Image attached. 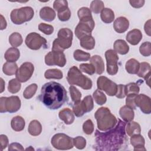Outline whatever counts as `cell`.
Segmentation results:
<instances>
[{
	"label": "cell",
	"instance_id": "1",
	"mask_svg": "<svg viewBox=\"0 0 151 151\" xmlns=\"http://www.w3.org/2000/svg\"><path fill=\"white\" fill-rule=\"evenodd\" d=\"M126 123L120 119L112 129L100 132L96 131V146L99 150H117L122 147L127 141L125 132Z\"/></svg>",
	"mask_w": 151,
	"mask_h": 151
},
{
	"label": "cell",
	"instance_id": "2",
	"mask_svg": "<svg viewBox=\"0 0 151 151\" xmlns=\"http://www.w3.org/2000/svg\"><path fill=\"white\" fill-rule=\"evenodd\" d=\"M38 98L44 105L51 110L58 109L68 101L67 93L64 87L55 81L44 84Z\"/></svg>",
	"mask_w": 151,
	"mask_h": 151
},
{
	"label": "cell",
	"instance_id": "3",
	"mask_svg": "<svg viewBox=\"0 0 151 151\" xmlns=\"http://www.w3.org/2000/svg\"><path fill=\"white\" fill-rule=\"evenodd\" d=\"M94 117L97 120L98 129L103 132L112 129L117 123L116 117L105 107L99 108L94 113Z\"/></svg>",
	"mask_w": 151,
	"mask_h": 151
},
{
	"label": "cell",
	"instance_id": "4",
	"mask_svg": "<svg viewBox=\"0 0 151 151\" xmlns=\"http://www.w3.org/2000/svg\"><path fill=\"white\" fill-rule=\"evenodd\" d=\"M67 80L70 85L78 86L84 90H89L92 87L91 80L83 74L76 66H73L69 69Z\"/></svg>",
	"mask_w": 151,
	"mask_h": 151
},
{
	"label": "cell",
	"instance_id": "5",
	"mask_svg": "<svg viewBox=\"0 0 151 151\" xmlns=\"http://www.w3.org/2000/svg\"><path fill=\"white\" fill-rule=\"evenodd\" d=\"M73 34L71 29L67 28L60 29L57 34V38L52 43V51L63 52L69 48L72 45Z\"/></svg>",
	"mask_w": 151,
	"mask_h": 151
},
{
	"label": "cell",
	"instance_id": "6",
	"mask_svg": "<svg viewBox=\"0 0 151 151\" xmlns=\"http://www.w3.org/2000/svg\"><path fill=\"white\" fill-rule=\"evenodd\" d=\"M34 15V11L31 6H24L13 9L10 14L11 21L16 25H21L31 21Z\"/></svg>",
	"mask_w": 151,
	"mask_h": 151
},
{
	"label": "cell",
	"instance_id": "7",
	"mask_svg": "<svg viewBox=\"0 0 151 151\" xmlns=\"http://www.w3.org/2000/svg\"><path fill=\"white\" fill-rule=\"evenodd\" d=\"M21 104L20 99L17 96H12L8 97H1L0 98V112L15 113L19 110Z\"/></svg>",
	"mask_w": 151,
	"mask_h": 151
},
{
	"label": "cell",
	"instance_id": "8",
	"mask_svg": "<svg viewBox=\"0 0 151 151\" xmlns=\"http://www.w3.org/2000/svg\"><path fill=\"white\" fill-rule=\"evenodd\" d=\"M52 146L58 150H69L73 147V139L64 133H57L51 140Z\"/></svg>",
	"mask_w": 151,
	"mask_h": 151
},
{
	"label": "cell",
	"instance_id": "9",
	"mask_svg": "<svg viewBox=\"0 0 151 151\" xmlns=\"http://www.w3.org/2000/svg\"><path fill=\"white\" fill-rule=\"evenodd\" d=\"M95 26V22L92 18L80 19L75 28V35L80 40L87 35H91Z\"/></svg>",
	"mask_w": 151,
	"mask_h": 151
},
{
	"label": "cell",
	"instance_id": "10",
	"mask_svg": "<svg viewBox=\"0 0 151 151\" xmlns=\"http://www.w3.org/2000/svg\"><path fill=\"white\" fill-rule=\"evenodd\" d=\"M25 43L30 49L37 50L42 47H47V40L37 32H31L25 38Z\"/></svg>",
	"mask_w": 151,
	"mask_h": 151
},
{
	"label": "cell",
	"instance_id": "11",
	"mask_svg": "<svg viewBox=\"0 0 151 151\" xmlns=\"http://www.w3.org/2000/svg\"><path fill=\"white\" fill-rule=\"evenodd\" d=\"M97 86L99 90H103L109 96H114L117 92V85L104 76H100L97 80Z\"/></svg>",
	"mask_w": 151,
	"mask_h": 151
},
{
	"label": "cell",
	"instance_id": "12",
	"mask_svg": "<svg viewBox=\"0 0 151 151\" xmlns=\"http://www.w3.org/2000/svg\"><path fill=\"white\" fill-rule=\"evenodd\" d=\"M105 58L107 62V72L109 75L114 76L118 71L117 54L113 50H108L105 52Z\"/></svg>",
	"mask_w": 151,
	"mask_h": 151
},
{
	"label": "cell",
	"instance_id": "13",
	"mask_svg": "<svg viewBox=\"0 0 151 151\" xmlns=\"http://www.w3.org/2000/svg\"><path fill=\"white\" fill-rule=\"evenodd\" d=\"M66 62V58L63 52L50 51L45 56V63L49 66L57 65L63 67Z\"/></svg>",
	"mask_w": 151,
	"mask_h": 151
},
{
	"label": "cell",
	"instance_id": "14",
	"mask_svg": "<svg viewBox=\"0 0 151 151\" xmlns=\"http://www.w3.org/2000/svg\"><path fill=\"white\" fill-rule=\"evenodd\" d=\"M34 66L30 62H25L21 65L16 73V78L21 83L27 81L32 76Z\"/></svg>",
	"mask_w": 151,
	"mask_h": 151
},
{
	"label": "cell",
	"instance_id": "15",
	"mask_svg": "<svg viewBox=\"0 0 151 151\" xmlns=\"http://www.w3.org/2000/svg\"><path fill=\"white\" fill-rule=\"evenodd\" d=\"M134 102L136 106L139 107L143 113L149 114L151 113V102L149 96L144 94H137Z\"/></svg>",
	"mask_w": 151,
	"mask_h": 151
},
{
	"label": "cell",
	"instance_id": "16",
	"mask_svg": "<svg viewBox=\"0 0 151 151\" xmlns=\"http://www.w3.org/2000/svg\"><path fill=\"white\" fill-rule=\"evenodd\" d=\"M150 65L146 62H142L140 63L139 68L137 75L139 77L143 78L147 83V84L150 87Z\"/></svg>",
	"mask_w": 151,
	"mask_h": 151
},
{
	"label": "cell",
	"instance_id": "17",
	"mask_svg": "<svg viewBox=\"0 0 151 151\" xmlns=\"http://www.w3.org/2000/svg\"><path fill=\"white\" fill-rule=\"evenodd\" d=\"M129 27V20L124 17H118L113 22V28L116 32L121 34L126 32Z\"/></svg>",
	"mask_w": 151,
	"mask_h": 151
},
{
	"label": "cell",
	"instance_id": "18",
	"mask_svg": "<svg viewBox=\"0 0 151 151\" xmlns=\"http://www.w3.org/2000/svg\"><path fill=\"white\" fill-rule=\"evenodd\" d=\"M130 143L134 147V151H146V149L145 147V140L143 136L140 134H136L132 135L130 137Z\"/></svg>",
	"mask_w": 151,
	"mask_h": 151
},
{
	"label": "cell",
	"instance_id": "19",
	"mask_svg": "<svg viewBox=\"0 0 151 151\" xmlns=\"http://www.w3.org/2000/svg\"><path fill=\"white\" fill-rule=\"evenodd\" d=\"M142 33L138 29H133L127 32L126 40L132 45H136L139 43L142 39Z\"/></svg>",
	"mask_w": 151,
	"mask_h": 151
},
{
	"label": "cell",
	"instance_id": "20",
	"mask_svg": "<svg viewBox=\"0 0 151 151\" xmlns=\"http://www.w3.org/2000/svg\"><path fill=\"white\" fill-rule=\"evenodd\" d=\"M58 116L66 124H72L75 119L73 112L69 108H65L60 110L58 113Z\"/></svg>",
	"mask_w": 151,
	"mask_h": 151
},
{
	"label": "cell",
	"instance_id": "21",
	"mask_svg": "<svg viewBox=\"0 0 151 151\" xmlns=\"http://www.w3.org/2000/svg\"><path fill=\"white\" fill-rule=\"evenodd\" d=\"M40 17L42 19L45 21L51 22L55 19L56 14L54 9L51 7L44 6L40 11Z\"/></svg>",
	"mask_w": 151,
	"mask_h": 151
},
{
	"label": "cell",
	"instance_id": "22",
	"mask_svg": "<svg viewBox=\"0 0 151 151\" xmlns=\"http://www.w3.org/2000/svg\"><path fill=\"white\" fill-rule=\"evenodd\" d=\"M90 63L92 64L97 74H101L104 71V64L103 58L98 55H94L90 58Z\"/></svg>",
	"mask_w": 151,
	"mask_h": 151
},
{
	"label": "cell",
	"instance_id": "23",
	"mask_svg": "<svg viewBox=\"0 0 151 151\" xmlns=\"http://www.w3.org/2000/svg\"><path fill=\"white\" fill-rule=\"evenodd\" d=\"M114 51L121 55H125L129 51V47L127 42L123 40H117L113 44Z\"/></svg>",
	"mask_w": 151,
	"mask_h": 151
},
{
	"label": "cell",
	"instance_id": "24",
	"mask_svg": "<svg viewBox=\"0 0 151 151\" xmlns=\"http://www.w3.org/2000/svg\"><path fill=\"white\" fill-rule=\"evenodd\" d=\"M119 114L121 118L126 122H129L133 120L134 113L132 109L125 105L122 107L119 110Z\"/></svg>",
	"mask_w": 151,
	"mask_h": 151
},
{
	"label": "cell",
	"instance_id": "25",
	"mask_svg": "<svg viewBox=\"0 0 151 151\" xmlns=\"http://www.w3.org/2000/svg\"><path fill=\"white\" fill-rule=\"evenodd\" d=\"M20 57V52L16 47H11L8 48L5 54L4 58L7 62H15Z\"/></svg>",
	"mask_w": 151,
	"mask_h": 151
},
{
	"label": "cell",
	"instance_id": "26",
	"mask_svg": "<svg viewBox=\"0 0 151 151\" xmlns=\"http://www.w3.org/2000/svg\"><path fill=\"white\" fill-rule=\"evenodd\" d=\"M12 129L15 132H21L24 130L25 126V122L23 117L20 116L14 117L11 121Z\"/></svg>",
	"mask_w": 151,
	"mask_h": 151
},
{
	"label": "cell",
	"instance_id": "27",
	"mask_svg": "<svg viewBox=\"0 0 151 151\" xmlns=\"http://www.w3.org/2000/svg\"><path fill=\"white\" fill-rule=\"evenodd\" d=\"M28 131L31 136H37L40 135L42 132V126L39 121L33 120L28 125Z\"/></svg>",
	"mask_w": 151,
	"mask_h": 151
},
{
	"label": "cell",
	"instance_id": "28",
	"mask_svg": "<svg viewBox=\"0 0 151 151\" xmlns=\"http://www.w3.org/2000/svg\"><path fill=\"white\" fill-rule=\"evenodd\" d=\"M140 66L139 62L134 58L129 59L125 64L127 72L131 74H137Z\"/></svg>",
	"mask_w": 151,
	"mask_h": 151
},
{
	"label": "cell",
	"instance_id": "29",
	"mask_svg": "<svg viewBox=\"0 0 151 151\" xmlns=\"http://www.w3.org/2000/svg\"><path fill=\"white\" fill-rule=\"evenodd\" d=\"M80 44L81 47L86 50H93L95 46V40L91 35H87L80 40Z\"/></svg>",
	"mask_w": 151,
	"mask_h": 151
},
{
	"label": "cell",
	"instance_id": "30",
	"mask_svg": "<svg viewBox=\"0 0 151 151\" xmlns=\"http://www.w3.org/2000/svg\"><path fill=\"white\" fill-rule=\"evenodd\" d=\"M125 129L127 134L129 136H132V135L136 134H140L141 132V127L140 124L135 122H133V120L128 122Z\"/></svg>",
	"mask_w": 151,
	"mask_h": 151
},
{
	"label": "cell",
	"instance_id": "31",
	"mask_svg": "<svg viewBox=\"0 0 151 151\" xmlns=\"http://www.w3.org/2000/svg\"><path fill=\"white\" fill-rule=\"evenodd\" d=\"M100 18L103 22L110 24L114 19V12L110 8H104L101 12Z\"/></svg>",
	"mask_w": 151,
	"mask_h": 151
},
{
	"label": "cell",
	"instance_id": "32",
	"mask_svg": "<svg viewBox=\"0 0 151 151\" xmlns=\"http://www.w3.org/2000/svg\"><path fill=\"white\" fill-rule=\"evenodd\" d=\"M18 65L15 62H6L2 67L3 73L6 76H12L16 74L18 71Z\"/></svg>",
	"mask_w": 151,
	"mask_h": 151
},
{
	"label": "cell",
	"instance_id": "33",
	"mask_svg": "<svg viewBox=\"0 0 151 151\" xmlns=\"http://www.w3.org/2000/svg\"><path fill=\"white\" fill-rule=\"evenodd\" d=\"M44 77L47 79H61L63 77V72L57 68L48 69L44 73Z\"/></svg>",
	"mask_w": 151,
	"mask_h": 151
},
{
	"label": "cell",
	"instance_id": "34",
	"mask_svg": "<svg viewBox=\"0 0 151 151\" xmlns=\"http://www.w3.org/2000/svg\"><path fill=\"white\" fill-rule=\"evenodd\" d=\"M23 42L21 35L18 32H13L9 37V42L13 47L20 46Z\"/></svg>",
	"mask_w": 151,
	"mask_h": 151
},
{
	"label": "cell",
	"instance_id": "35",
	"mask_svg": "<svg viewBox=\"0 0 151 151\" xmlns=\"http://www.w3.org/2000/svg\"><path fill=\"white\" fill-rule=\"evenodd\" d=\"M74 58L77 61H87L91 58L90 53L84 52L81 50H76L73 54Z\"/></svg>",
	"mask_w": 151,
	"mask_h": 151
},
{
	"label": "cell",
	"instance_id": "36",
	"mask_svg": "<svg viewBox=\"0 0 151 151\" xmlns=\"http://www.w3.org/2000/svg\"><path fill=\"white\" fill-rule=\"evenodd\" d=\"M17 78H12L8 82V90L12 94L18 93L21 87V84Z\"/></svg>",
	"mask_w": 151,
	"mask_h": 151
},
{
	"label": "cell",
	"instance_id": "37",
	"mask_svg": "<svg viewBox=\"0 0 151 151\" xmlns=\"http://www.w3.org/2000/svg\"><path fill=\"white\" fill-rule=\"evenodd\" d=\"M38 86L35 83L31 84L25 88L23 92V96L26 99H30L35 94Z\"/></svg>",
	"mask_w": 151,
	"mask_h": 151
},
{
	"label": "cell",
	"instance_id": "38",
	"mask_svg": "<svg viewBox=\"0 0 151 151\" xmlns=\"http://www.w3.org/2000/svg\"><path fill=\"white\" fill-rule=\"evenodd\" d=\"M93 97L95 102L98 105H103L105 104L107 101V97L106 95L99 89L94 91L93 94Z\"/></svg>",
	"mask_w": 151,
	"mask_h": 151
},
{
	"label": "cell",
	"instance_id": "39",
	"mask_svg": "<svg viewBox=\"0 0 151 151\" xmlns=\"http://www.w3.org/2000/svg\"><path fill=\"white\" fill-rule=\"evenodd\" d=\"M104 8V4L102 1L94 0L91 2L90 11L94 14H99Z\"/></svg>",
	"mask_w": 151,
	"mask_h": 151
},
{
	"label": "cell",
	"instance_id": "40",
	"mask_svg": "<svg viewBox=\"0 0 151 151\" xmlns=\"http://www.w3.org/2000/svg\"><path fill=\"white\" fill-rule=\"evenodd\" d=\"M126 96L129 94H138L140 91L139 86L135 83H130L125 85Z\"/></svg>",
	"mask_w": 151,
	"mask_h": 151
},
{
	"label": "cell",
	"instance_id": "41",
	"mask_svg": "<svg viewBox=\"0 0 151 151\" xmlns=\"http://www.w3.org/2000/svg\"><path fill=\"white\" fill-rule=\"evenodd\" d=\"M73 111L74 115L77 117H81L85 113H86L81 100L74 103V104L73 107Z\"/></svg>",
	"mask_w": 151,
	"mask_h": 151
},
{
	"label": "cell",
	"instance_id": "42",
	"mask_svg": "<svg viewBox=\"0 0 151 151\" xmlns=\"http://www.w3.org/2000/svg\"><path fill=\"white\" fill-rule=\"evenodd\" d=\"M81 102L85 109L86 113L90 112L93 109V107H94L93 100L91 96H86L83 99V100L81 101Z\"/></svg>",
	"mask_w": 151,
	"mask_h": 151
},
{
	"label": "cell",
	"instance_id": "43",
	"mask_svg": "<svg viewBox=\"0 0 151 151\" xmlns=\"http://www.w3.org/2000/svg\"><path fill=\"white\" fill-rule=\"evenodd\" d=\"M71 13L68 7H66L59 11L57 13V16L59 20L63 22L68 21L71 17Z\"/></svg>",
	"mask_w": 151,
	"mask_h": 151
},
{
	"label": "cell",
	"instance_id": "44",
	"mask_svg": "<svg viewBox=\"0 0 151 151\" xmlns=\"http://www.w3.org/2000/svg\"><path fill=\"white\" fill-rule=\"evenodd\" d=\"M139 52L144 57H149L151 55V44L149 41L144 42L139 47Z\"/></svg>",
	"mask_w": 151,
	"mask_h": 151
},
{
	"label": "cell",
	"instance_id": "45",
	"mask_svg": "<svg viewBox=\"0 0 151 151\" xmlns=\"http://www.w3.org/2000/svg\"><path fill=\"white\" fill-rule=\"evenodd\" d=\"M69 91L71 100L74 103L80 101V99L81 98V93L76 87H74V86H71L69 87Z\"/></svg>",
	"mask_w": 151,
	"mask_h": 151
},
{
	"label": "cell",
	"instance_id": "46",
	"mask_svg": "<svg viewBox=\"0 0 151 151\" xmlns=\"http://www.w3.org/2000/svg\"><path fill=\"white\" fill-rule=\"evenodd\" d=\"M80 70L83 73H87L89 75H93L96 73V70L92 64L83 63L80 65Z\"/></svg>",
	"mask_w": 151,
	"mask_h": 151
},
{
	"label": "cell",
	"instance_id": "47",
	"mask_svg": "<svg viewBox=\"0 0 151 151\" xmlns=\"http://www.w3.org/2000/svg\"><path fill=\"white\" fill-rule=\"evenodd\" d=\"M73 145L78 149H83L86 146V140L83 136H77L73 139Z\"/></svg>",
	"mask_w": 151,
	"mask_h": 151
},
{
	"label": "cell",
	"instance_id": "48",
	"mask_svg": "<svg viewBox=\"0 0 151 151\" xmlns=\"http://www.w3.org/2000/svg\"><path fill=\"white\" fill-rule=\"evenodd\" d=\"M38 29L45 35H51L54 32L53 26L45 23H40L38 25Z\"/></svg>",
	"mask_w": 151,
	"mask_h": 151
},
{
	"label": "cell",
	"instance_id": "49",
	"mask_svg": "<svg viewBox=\"0 0 151 151\" xmlns=\"http://www.w3.org/2000/svg\"><path fill=\"white\" fill-rule=\"evenodd\" d=\"M83 130L86 134L88 135L93 133L94 131V124L91 120L88 119L83 123Z\"/></svg>",
	"mask_w": 151,
	"mask_h": 151
},
{
	"label": "cell",
	"instance_id": "50",
	"mask_svg": "<svg viewBox=\"0 0 151 151\" xmlns=\"http://www.w3.org/2000/svg\"><path fill=\"white\" fill-rule=\"evenodd\" d=\"M77 14L80 19L92 17L90 9L87 7H82L80 8L77 12Z\"/></svg>",
	"mask_w": 151,
	"mask_h": 151
},
{
	"label": "cell",
	"instance_id": "51",
	"mask_svg": "<svg viewBox=\"0 0 151 151\" xmlns=\"http://www.w3.org/2000/svg\"><path fill=\"white\" fill-rule=\"evenodd\" d=\"M66 7H68V2L65 0H56L53 3V8L57 12Z\"/></svg>",
	"mask_w": 151,
	"mask_h": 151
},
{
	"label": "cell",
	"instance_id": "52",
	"mask_svg": "<svg viewBox=\"0 0 151 151\" xmlns=\"http://www.w3.org/2000/svg\"><path fill=\"white\" fill-rule=\"evenodd\" d=\"M137 94H129L127 96L126 99V106L130 107L132 109H135L136 108V104H135V98Z\"/></svg>",
	"mask_w": 151,
	"mask_h": 151
},
{
	"label": "cell",
	"instance_id": "53",
	"mask_svg": "<svg viewBox=\"0 0 151 151\" xmlns=\"http://www.w3.org/2000/svg\"><path fill=\"white\" fill-rule=\"evenodd\" d=\"M118 99H123L126 96V91H125V85L124 84H119L117 85V92L115 95Z\"/></svg>",
	"mask_w": 151,
	"mask_h": 151
},
{
	"label": "cell",
	"instance_id": "54",
	"mask_svg": "<svg viewBox=\"0 0 151 151\" xmlns=\"http://www.w3.org/2000/svg\"><path fill=\"white\" fill-rule=\"evenodd\" d=\"M8 138L5 134H1L0 135V143L1 146V150L5 149L8 145Z\"/></svg>",
	"mask_w": 151,
	"mask_h": 151
},
{
	"label": "cell",
	"instance_id": "55",
	"mask_svg": "<svg viewBox=\"0 0 151 151\" xmlns=\"http://www.w3.org/2000/svg\"><path fill=\"white\" fill-rule=\"evenodd\" d=\"M15 150L22 151L24 150V149L23 146L19 143L14 142V143H11L8 146V150L11 151V150Z\"/></svg>",
	"mask_w": 151,
	"mask_h": 151
},
{
	"label": "cell",
	"instance_id": "56",
	"mask_svg": "<svg viewBox=\"0 0 151 151\" xmlns=\"http://www.w3.org/2000/svg\"><path fill=\"white\" fill-rule=\"evenodd\" d=\"M145 1L144 0H130L129 3L131 5V6L135 8H139L142 7L145 4Z\"/></svg>",
	"mask_w": 151,
	"mask_h": 151
},
{
	"label": "cell",
	"instance_id": "57",
	"mask_svg": "<svg viewBox=\"0 0 151 151\" xmlns=\"http://www.w3.org/2000/svg\"><path fill=\"white\" fill-rule=\"evenodd\" d=\"M144 29L145 31L146 32V34H147V35L150 36L151 35V32H150V19L147 20L144 25Z\"/></svg>",
	"mask_w": 151,
	"mask_h": 151
},
{
	"label": "cell",
	"instance_id": "58",
	"mask_svg": "<svg viewBox=\"0 0 151 151\" xmlns=\"http://www.w3.org/2000/svg\"><path fill=\"white\" fill-rule=\"evenodd\" d=\"M7 25L6 21L5 20V18L4 17V16L1 14V30H3L6 28Z\"/></svg>",
	"mask_w": 151,
	"mask_h": 151
},
{
	"label": "cell",
	"instance_id": "59",
	"mask_svg": "<svg viewBox=\"0 0 151 151\" xmlns=\"http://www.w3.org/2000/svg\"><path fill=\"white\" fill-rule=\"evenodd\" d=\"M0 80H1V84L0 93H2L4 91V89H5V82H4V80H3L2 78H1Z\"/></svg>",
	"mask_w": 151,
	"mask_h": 151
},
{
	"label": "cell",
	"instance_id": "60",
	"mask_svg": "<svg viewBox=\"0 0 151 151\" xmlns=\"http://www.w3.org/2000/svg\"><path fill=\"white\" fill-rule=\"evenodd\" d=\"M30 149H31V150H34V149L33 148V147H32V146H29V147H28V148H27L26 149V150H30Z\"/></svg>",
	"mask_w": 151,
	"mask_h": 151
}]
</instances>
